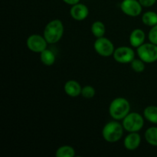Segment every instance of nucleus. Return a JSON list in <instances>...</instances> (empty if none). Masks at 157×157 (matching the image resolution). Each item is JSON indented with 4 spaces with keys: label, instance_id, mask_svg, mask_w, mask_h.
<instances>
[{
    "label": "nucleus",
    "instance_id": "1",
    "mask_svg": "<svg viewBox=\"0 0 157 157\" xmlns=\"http://www.w3.org/2000/svg\"><path fill=\"white\" fill-rule=\"evenodd\" d=\"M64 27L60 19H53L47 23L44 29L43 35L48 44H56L63 37Z\"/></svg>",
    "mask_w": 157,
    "mask_h": 157
},
{
    "label": "nucleus",
    "instance_id": "2",
    "mask_svg": "<svg viewBox=\"0 0 157 157\" xmlns=\"http://www.w3.org/2000/svg\"><path fill=\"white\" fill-rule=\"evenodd\" d=\"M130 112V104L124 98H117L109 106V114L115 121H123Z\"/></svg>",
    "mask_w": 157,
    "mask_h": 157
},
{
    "label": "nucleus",
    "instance_id": "3",
    "mask_svg": "<svg viewBox=\"0 0 157 157\" xmlns=\"http://www.w3.org/2000/svg\"><path fill=\"white\" fill-rule=\"evenodd\" d=\"M124 127L117 121L107 123L103 127L102 136L108 143H117L121 140L124 135Z\"/></svg>",
    "mask_w": 157,
    "mask_h": 157
},
{
    "label": "nucleus",
    "instance_id": "4",
    "mask_svg": "<svg viewBox=\"0 0 157 157\" xmlns=\"http://www.w3.org/2000/svg\"><path fill=\"white\" fill-rule=\"evenodd\" d=\"M122 125L124 130L129 133L139 132L144 126V118L137 112H130L123 119Z\"/></svg>",
    "mask_w": 157,
    "mask_h": 157
},
{
    "label": "nucleus",
    "instance_id": "5",
    "mask_svg": "<svg viewBox=\"0 0 157 157\" xmlns=\"http://www.w3.org/2000/svg\"><path fill=\"white\" fill-rule=\"evenodd\" d=\"M139 58L147 64L157 61V45L153 43H144L136 48Z\"/></svg>",
    "mask_w": 157,
    "mask_h": 157
},
{
    "label": "nucleus",
    "instance_id": "6",
    "mask_svg": "<svg viewBox=\"0 0 157 157\" xmlns=\"http://www.w3.org/2000/svg\"><path fill=\"white\" fill-rule=\"evenodd\" d=\"M94 48L97 53L102 57H110L113 55L115 51L113 42L105 37L97 38L94 44Z\"/></svg>",
    "mask_w": 157,
    "mask_h": 157
},
{
    "label": "nucleus",
    "instance_id": "7",
    "mask_svg": "<svg viewBox=\"0 0 157 157\" xmlns=\"http://www.w3.org/2000/svg\"><path fill=\"white\" fill-rule=\"evenodd\" d=\"M48 41L44 38V35L33 34L29 36L26 40L27 48L32 52L35 53H41L45 50L48 47Z\"/></svg>",
    "mask_w": 157,
    "mask_h": 157
},
{
    "label": "nucleus",
    "instance_id": "8",
    "mask_svg": "<svg viewBox=\"0 0 157 157\" xmlns=\"http://www.w3.org/2000/svg\"><path fill=\"white\" fill-rule=\"evenodd\" d=\"M113 57L117 62L121 64H129L135 59V52L131 47L121 46L115 49Z\"/></svg>",
    "mask_w": 157,
    "mask_h": 157
},
{
    "label": "nucleus",
    "instance_id": "9",
    "mask_svg": "<svg viewBox=\"0 0 157 157\" xmlns=\"http://www.w3.org/2000/svg\"><path fill=\"white\" fill-rule=\"evenodd\" d=\"M121 9L125 15L130 17H137L141 14L143 6L139 0H123Z\"/></svg>",
    "mask_w": 157,
    "mask_h": 157
},
{
    "label": "nucleus",
    "instance_id": "10",
    "mask_svg": "<svg viewBox=\"0 0 157 157\" xmlns=\"http://www.w3.org/2000/svg\"><path fill=\"white\" fill-rule=\"evenodd\" d=\"M70 15L71 18L76 21H83L88 16L89 9L87 6L79 2L71 6Z\"/></svg>",
    "mask_w": 157,
    "mask_h": 157
},
{
    "label": "nucleus",
    "instance_id": "11",
    "mask_svg": "<svg viewBox=\"0 0 157 157\" xmlns=\"http://www.w3.org/2000/svg\"><path fill=\"white\" fill-rule=\"evenodd\" d=\"M141 136L138 132H131L125 137L124 145L127 150L133 151L140 146Z\"/></svg>",
    "mask_w": 157,
    "mask_h": 157
},
{
    "label": "nucleus",
    "instance_id": "12",
    "mask_svg": "<svg viewBox=\"0 0 157 157\" xmlns=\"http://www.w3.org/2000/svg\"><path fill=\"white\" fill-rule=\"evenodd\" d=\"M64 90L67 96L71 98H78L81 95L82 87L79 82L75 80H69L64 84Z\"/></svg>",
    "mask_w": 157,
    "mask_h": 157
},
{
    "label": "nucleus",
    "instance_id": "13",
    "mask_svg": "<svg viewBox=\"0 0 157 157\" xmlns=\"http://www.w3.org/2000/svg\"><path fill=\"white\" fill-rule=\"evenodd\" d=\"M146 40V34L142 29H135L132 31L129 37V41H130V45L133 48H137L140 45L145 43Z\"/></svg>",
    "mask_w": 157,
    "mask_h": 157
},
{
    "label": "nucleus",
    "instance_id": "14",
    "mask_svg": "<svg viewBox=\"0 0 157 157\" xmlns=\"http://www.w3.org/2000/svg\"><path fill=\"white\" fill-rule=\"evenodd\" d=\"M55 55L52 50L46 48L40 53V60L45 66H52L55 62Z\"/></svg>",
    "mask_w": 157,
    "mask_h": 157
},
{
    "label": "nucleus",
    "instance_id": "15",
    "mask_svg": "<svg viewBox=\"0 0 157 157\" xmlns=\"http://www.w3.org/2000/svg\"><path fill=\"white\" fill-rule=\"evenodd\" d=\"M144 116L149 122L157 124V106L150 105L146 107L144 110Z\"/></svg>",
    "mask_w": 157,
    "mask_h": 157
},
{
    "label": "nucleus",
    "instance_id": "16",
    "mask_svg": "<svg viewBox=\"0 0 157 157\" xmlns=\"http://www.w3.org/2000/svg\"><path fill=\"white\" fill-rule=\"evenodd\" d=\"M90 30H91L94 36L96 37L97 38H101V37L104 36V34L106 32L105 25L101 21H95L91 25Z\"/></svg>",
    "mask_w": 157,
    "mask_h": 157
},
{
    "label": "nucleus",
    "instance_id": "17",
    "mask_svg": "<svg viewBox=\"0 0 157 157\" xmlns=\"http://www.w3.org/2000/svg\"><path fill=\"white\" fill-rule=\"evenodd\" d=\"M145 140L150 145L157 147V127H151L145 132Z\"/></svg>",
    "mask_w": 157,
    "mask_h": 157
},
{
    "label": "nucleus",
    "instance_id": "18",
    "mask_svg": "<svg viewBox=\"0 0 157 157\" xmlns=\"http://www.w3.org/2000/svg\"><path fill=\"white\" fill-rule=\"evenodd\" d=\"M142 21L144 25L150 27L157 25V13L153 11H148L142 15Z\"/></svg>",
    "mask_w": 157,
    "mask_h": 157
},
{
    "label": "nucleus",
    "instance_id": "19",
    "mask_svg": "<svg viewBox=\"0 0 157 157\" xmlns=\"http://www.w3.org/2000/svg\"><path fill=\"white\" fill-rule=\"evenodd\" d=\"M75 155V149L68 145L61 146L55 152V156L57 157H74Z\"/></svg>",
    "mask_w": 157,
    "mask_h": 157
},
{
    "label": "nucleus",
    "instance_id": "20",
    "mask_svg": "<svg viewBox=\"0 0 157 157\" xmlns=\"http://www.w3.org/2000/svg\"><path fill=\"white\" fill-rule=\"evenodd\" d=\"M130 65H131V68L133 69V71L136 72V73H142L146 68L145 62L142 61L140 58L133 59V61L130 63Z\"/></svg>",
    "mask_w": 157,
    "mask_h": 157
},
{
    "label": "nucleus",
    "instance_id": "21",
    "mask_svg": "<svg viewBox=\"0 0 157 157\" xmlns=\"http://www.w3.org/2000/svg\"><path fill=\"white\" fill-rule=\"evenodd\" d=\"M95 94H96V90H95L94 87H92V86L87 85L82 87L81 95H82L83 98H86V99L93 98L95 96Z\"/></svg>",
    "mask_w": 157,
    "mask_h": 157
},
{
    "label": "nucleus",
    "instance_id": "22",
    "mask_svg": "<svg viewBox=\"0 0 157 157\" xmlns=\"http://www.w3.org/2000/svg\"><path fill=\"white\" fill-rule=\"evenodd\" d=\"M148 39L150 42L157 45V25L153 26L148 34Z\"/></svg>",
    "mask_w": 157,
    "mask_h": 157
},
{
    "label": "nucleus",
    "instance_id": "23",
    "mask_svg": "<svg viewBox=\"0 0 157 157\" xmlns=\"http://www.w3.org/2000/svg\"><path fill=\"white\" fill-rule=\"evenodd\" d=\"M157 0H139L140 4L142 5L143 7H151L154 6L155 3L156 2Z\"/></svg>",
    "mask_w": 157,
    "mask_h": 157
},
{
    "label": "nucleus",
    "instance_id": "24",
    "mask_svg": "<svg viewBox=\"0 0 157 157\" xmlns=\"http://www.w3.org/2000/svg\"><path fill=\"white\" fill-rule=\"evenodd\" d=\"M64 3L69 5V6H74L75 4H78V3L80 2L81 0H62Z\"/></svg>",
    "mask_w": 157,
    "mask_h": 157
}]
</instances>
